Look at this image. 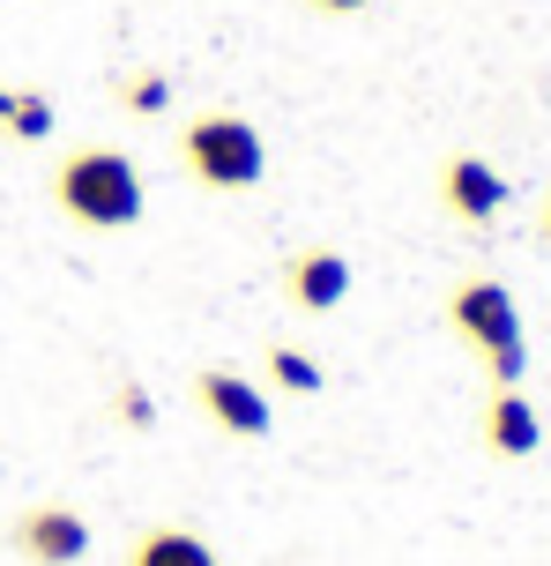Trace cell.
I'll list each match as a JSON object with an SVG mask.
<instances>
[{
	"label": "cell",
	"mask_w": 551,
	"mask_h": 566,
	"mask_svg": "<svg viewBox=\"0 0 551 566\" xmlns=\"http://www.w3.org/2000/svg\"><path fill=\"white\" fill-rule=\"evenodd\" d=\"M53 201H60V217L83 231H127L142 217V171L113 142H75L53 165Z\"/></svg>",
	"instance_id": "1"
},
{
	"label": "cell",
	"mask_w": 551,
	"mask_h": 566,
	"mask_svg": "<svg viewBox=\"0 0 551 566\" xmlns=\"http://www.w3.org/2000/svg\"><path fill=\"white\" fill-rule=\"evenodd\" d=\"M447 328L485 358V380L492 388H522L529 373V343H522V306H515V291L492 276H469L447 291Z\"/></svg>",
	"instance_id": "2"
},
{
	"label": "cell",
	"mask_w": 551,
	"mask_h": 566,
	"mask_svg": "<svg viewBox=\"0 0 551 566\" xmlns=\"http://www.w3.org/2000/svg\"><path fill=\"white\" fill-rule=\"evenodd\" d=\"M262 165H268V149H262V135H254V119L194 113L179 127V171H187L194 187H209V195H246V187L262 179Z\"/></svg>",
	"instance_id": "3"
},
{
	"label": "cell",
	"mask_w": 551,
	"mask_h": 566,
	"mask_svg": "<svg viewBox=\"0 0 551 566\" xmlns=\"http://www.w3.org/2000/svg\"><path fill=\"white\" fill-rule=\"evenodd\" d=\"M8 544L23 552L30 566H75L89 552V522L75 507H60V500H38L8 522Z\"/></svg>",
	"instance_id": "4"
},
{
	"label": "cell",
	"mask_w": 551,
	"mask_h": 566,
	"mask_svg": "<svg viewBox=\"0 0 551 566\" xmlns=\"http://www.w3.org/2000/svg\"><path fill=\"white\" fill-rule=\"evenodd\" d=\"M194 410H202L216 432H232V440H262L268 432V396L246 373H224V366L194 373Z\"/></svg>",
	"instance_id": "5"
},
{
	"label": "cell",
	"mask_w": 551,
	"mask_h": 566,
	"mask_svg": "<svg viewBox=\"0 0 551 566\" xmlns=\"http://www.w3.org/2000/svg\"><path fill=\"white\" fill-rule=\"evenodd\" d=\"M284 298L298 313H336L350 298V261L336 247H306V254L284 261Z\"/></svg>",
	"instance_id": "6"
},
{
	"label": "cell",
	"mask_w": 551,
	"mask_h": 566,
	"mask_svg": "<svg viewBox=\"0 0 551 566\" xmlns=\"http://www.w3.org/2000/svg\"><path fill=\"white\" fill-rule=\"evenodd\" d=\"M477 432H485V448H492L499 462H522V454L544 448V418H537V402H529L522 388H492Z\"/></svg>",
	"instance_id": "7"
},
{
	"label": "cell",
	"mask_w": 551,
	"mask_h": 566,
	"mask_svg": "<svg viewBox=\"0 0 551 566\" xmlns=\"http://www.w3.org/2000/svg\"><path fill=\"white\" fill-rule=\"evenodd\" d=\"M439 201H447V217L485 224V217L507 209V179H499L485 157H447V165H439Z\"/></svg>",
	"instance_id": "8"
},
{
	"label": "cell",
	"mask_w": 551,
	"mask_h": 566,
	"mask_svg": "<svg viewBox=\"0 0 551 566\" xmlns=\"http://www.w3.org/2000/svg\"><path fill=\"white\" fill-rule=\"evenodd\" d=\"M127 566H216V544L187 522H149L142 537L127 544Z\"/></svg>",
	"instance_id": "9"
},
{
	"label": "cell",
	"mask_w": 551,
	"mask_h": 566,
	"mask_svg": "<svg viewBox=\"0 0 551 566\" xmlns=\"http://www.w3.org/2000/svg\"><path fill=\"white\" fill-rule=\"evenodd\" d=\"M0 127H8L15 142H45V135H53V105H45L38 90H15V97H8V119H0Z\"/></svg>",
	"instance_id": "10"
},
{
	"label": "cell",
	"mask_w": 551,
	"mask_h": 566,
	"mask_svg": "<svg viewBox=\"0 0 551 566\" xmlns=\"http://www.w3.org/2000/svg\"><path fill=\"white\" fill-rule=\"evenodd\" d=\"M268 380H276V388H290V396H314V388H320V366L306 358V350L276 343V350H268Z\"/></svg>",
	"instance_id": "11"
},
{
	"label": "cell",
	"mask_w": 551,
	"mask_h": 566,
	"mask_svg": "<svg viewBox=\"0 0 551 566\" xmlns=\"http://www.w3.org/2000/svg\"><path fill=\"white\" fill-rule=\"evenodd\" d=\"M119 105H127V113H142V119H157L165 105H172V83H165L157 67H142V75H127V83H119Z\"/></svg>",
	"instance_id": "12"
},
{
	"label": "cell",
	"mask_w": 551,
	"mask_h": 566,
	"mask_svg": "<svg viewBox=\"0 0 551 566\" xmlns=\"http://www.w3.org/2000/svg\"><path fill=\"white\" fill-rule=\"evenodd\" d=\"M113 418H119V424H135V432H149V424H157V402H149V388H142V380H119Z\"/></svg>",
	"instance_id": "13"
},
{
	"label": "cell",
	"mask_w": 551,
	"mask_h": 566,
	"mask_svg": "<svg viewBox=\"0 0 551 566\" xmlns=\"http://www.w3.org/2000/svg\"><path fill=\"white\" fill-rule=\"evenodd\" d=\"M314 15H358V8H373V0H306Z\"/></svg>",
	"instance_id": "14"
},
{
	"label": "cell",
	"mask_w": 551,
	"mask_h": 566,
	"mask_svg": "<svg viewBox=\"0 0 551 566\" xmlns=\"http://www.w3.org/2000/svg\"><path fill=\"white\" fill-rule=\"evenodd\" d=\"M8 97H15V90H0V119H8Z\"/></svg>",
	"instance_id": "15"
},
{
	"label": "cell",
	"mask_w": 551,
	"mask_h": 566,
	"mask_svg": "<svg viewBox=\"0 0 551 566\" xmlns=\"http://www.w3.org/2000/svg\"><path fill=\"white\" fill-rule=\"evenodd\" d=\"M544 239H551V201H544Z\"/></svg>",
	"instance_id": "16"
}]
</instances>
